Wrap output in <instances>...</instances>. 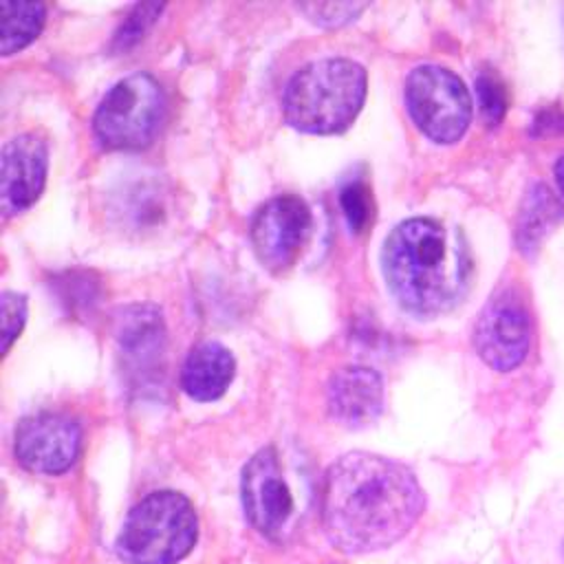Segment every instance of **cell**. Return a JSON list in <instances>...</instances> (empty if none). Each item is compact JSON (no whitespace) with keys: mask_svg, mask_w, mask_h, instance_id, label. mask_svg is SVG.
<instances>
[{"mask_svg":"<svg viewBox=\"0 0 564 564\" xmlns=\"http://www.w3.org/2000/svg\"><path fill=\"white\" fill-rule=\"evenodd\" d=\"M423 491L416 476L401 463L350 452L324 474V531L344 553H370L401 540L423 511Z\"/></svg>","mask_w":564,"mask_h":564,"instance_id":"obj_1","label":"cell"},{"mask_svg":"<svg viewBox=\"0 0 564 564\" xmlns=\"http://www.w3.org/2000/svg\"><path fill=\"white\" fill-rule=\"evenodd\" d=\"M381 264L394 300L419 317L456 306L471 278V256L460 229L434 218L399 223L383 242Z\"/></svg>","mask_w":564,"mask_h":564,"instance_id":"obj_2","label":"cell"},{"mask_svg":"<svg viewBox=\"0 0 564 564\" xmlns=\"http://www.w3.org/2000/svg\"><path fill=\"white\" fill-rule=\"evenodd\" d=\"M366 70L346 57H324L302 66L286 84L284 117L308 134L344 132L366 99Z\"/></svg>","mask_w":564,"mask_h":564,"instance_id":"obj_3","label":"cell"},{"mask_svg":"<svg viewBox=\"0 0 564 564\" xmlns=\"http://www.w3.org/2000/svg\"><path fill=\"white\" fill-rule=\"evenodd\" d=\"M198 520L192 502L176 491H152L128 513L117 538L126 564H174L196 544Z\"/></svg>","mask_w":564,"mask_h":564,"instance_id":"obj_4","label":"cell"},{"mask_svg":"<svg viewBox=\"0 0 564 564\" xmlns=\"http://www.w3.org/2000/svg\"><path fill=\"white\" fill-rule=\"evenodd\" d=\"M163 115L161 84L150 73H134L104 95L93 117V130L108 150H139L156 137Z\"/></svg>","mask_w":564,"mask_h":564,"instance_id":"obj_5","label":"cell"},{"mask_svg":"<svg viewBox=\"0 0 564 564\" xmlns=\"http://www.w3.org/2000/svg\"><path fill=\"white\" fill-rule=\"evenodd\" d=\"M405 106L416 128L436 143L458 141L471 121L467 86L449 68L423 64L405 79Z\"/></svg>","mask_w":564,"mask_h":564,"instance_id":"obj_6","label":"cell"},{"mask_svg":"<svg viewBox=\"0 0 564 564\" xmlns=\"http://www.w3.org/2000/svg\"><path fill=\"white\" fill-rule=\"evenodd\" d=\"M531 346V313L524 293L516 284H505L482 306L474 348L480 359L498 372L518 368Z\"/></svg>","mask_w":564,"mask_h":564,"instance_id":"obj_7","label":"cell"},{"mask_svg":"<svg viewBox=\"0 0 564 564\" xmlns=\"http://www.w3.org/2000/svg\"><path fill=\"white\" fill-rule=\"evenodd\" d=\"M240 491L251 527L271 540H280L293 520L295 496L273 445L262 447L249 458L242 469Z\"/></svg>","mask_w":564,"mask_h":564,"instance_id":"obj_8","label":"cell"},{"mask_svg":"<svg viewBox=\"0 0 564 564\" xmlns=\"http://www.w3.org/2000/svg\"><path fill=\"white\" fill-rule=\"evenodd\" d=\"M311 234V209L293 194L267 200L251 220V245L269 271H286Z\"/></svg>","mask_w":564,"mask_h":564,"instance_id":"obj_9","label":"cell"},{"mask_svg":"<svg viewBox=\"0 0 564 564\" xmlns=\"http://www.w3.org/2000/svg\"><path fill=\"white\" fill-rule=\"evenodd\" d=\"M13 447L15 458L29 471L55 476L77 460L82 430L66 414L40 412L18 423Z\"/></svg>","mask_w":564,"mask_h":564,"instance_id":"obj_10","label":"cell"},{"mask_svg":"<svg viewBox=\"0 0 564 564\" xmlns=\"http://www.w3.org/2000/svg\"><path fill=\"white\" fill-rule=\"evenodd\" d=\"M48 148L46 141L35 132L13 137L2 148L0 170V207L4 216H15L31 207L46 181Z\"/></svg>","mask_w":564,"mask_h":564,"instance_id":"obj_11","label":"cell"},{"mask_svg":"<svg viewBox=\"0 0 564 564\" xmlns=\"http://www.w3.org/2000/svg\"><path fill=\"white\" fill-rule=\"evenodd\" d=\"M326 405L335 421L348 427L372 423L383 405L381 377L366 366L337 370L326 388Z\"/></svg>","mask_w":564,"mask_h":564,"instance_id":"obj_12","label":"cell"},{"mask_svg":"<svg viewBox=\"0 0 564 564\" xmlns=\"http://www.w3.org/2000/svg\"><path fill=\"white\" fill-rule=\"evenodd\" d=\"M236 372L231 352L218 341H203L192 348L181 370L183 390L196 401H214L225 394Z\"/></svg>","mask_w":564,"mask_h":564,"instance_id":"obj_13","label":"cell"},{"mask_svg":"<svg viewBox=\"0 0 564 564\" xmlns=\"http://www.w3.org/2000/svg\"><path fill=\"white\" fill-rule=\"evenodd\" d=\"M46 9L42 2L2 0L0 2V51L13 55L31 44L44 26Z\"/></svg>","mask_w":564,"mask_h":564,"instance_id":"obj_14","label":"cell"},{"mask_svg":"<svg viewBox=\"0 0 564 564\" xmlns=\"http://www.w3.org/2000/svg\"><path fill=\"white\" fill-rule=\"evenodd\" d=\"M119 341L126 355L148 361L161 355L163 348V322L154 306H132L121 319Z\"/></svg>","mask_w":564,"mask_h":564,"instance_id":"obj_15","label":"cell"},{"mask_svg":"<svg viewBox=\"0 0 564 564\" xmlns=\"http://www.w3.org/2000/svg\"><path fill=\"white\" fill-rule=\"evenodd\" d=\"M560 205L542 185H535V189L529 192L518 223V245L524 253L535 249V245L551 227V223L560 216Z\"/></svg>","mask_w":564,"mask_h":564,"instance_id":"obj_16","label":"cell"},{"mask_svg":"<svg viewBox=\"0 0 564 564\" xmlns=\"http://www.w3.org/2000/svg\"><path fill=\"white\" fill-rule=\"evenodd\" d=\"M339 205L348 220V227L355 234L366 231V227L372 223V192L366 181L357 178L346 183L339 192Z\"/></svg>","mask_w":564,"mask_h":564,"instance_id":"obj_17","label":"cell"},{"mask_svg":"<svg viewBox=\"0 0 564 564\" xmlns=\"http://www.w3.org/2000/svg\"><path fill=\"white\" fill-rule=\"evenodd\" d=\"M476 95H478V106L485 121L489 126L500 123L509 106V95L500 77L491 70H482L476 79Z\"/></svg>","mask_w":564,"mask_h":564,"instance_id":"obj_18","label":"cell"},{"mask_svg":"<svg viewBox=\"0 0 564 564\" xmlns=\"http://www.w3.org/2000/svg\"><path fill=\"white\" fill-rule=\"evenodd\" d=\"M161 11H163V4H156V2L134 4L115 33V48L126 51L132 44H137L143 37V33L152 26V22L159 18Z\"/></svg>","mask_w":564,"mask_h":564,"instance_id":"obj_19","label":"cell"},{"mask_svg":"<svg viewBox=\"0 0 564 564\" xmlns=\"http://www.w3.org/2000/svg\"><path fill=\"white\" fill-rule=\"evenodd\" d=\"M366 7V2H302L297 11L319 26H341L355 20Z\"/></svg>","mask_w":564,"mask_h":564,"instance_id":"obj_20","label":"cell"},{"mask_svg":"<svg viewBox=\"0 0 564 564\" xmlns=\"http://www.w3.org/2000/svg\"><path fill=\"white\" fill-rule=\"evenodd\" d=\"M2 315V352H9L11 344L18 339L26 322V297L15 291H4L0 297Z\"/></svg>","mask_w":564,"mask_h":564,"instance_id":"obj_21","label":"cell"},{"mask_svg":"<svg viewBox=\"0 0 564 564\" xmlns=\"http://www.w3.org/2000/svg\"><path fill=\"white\" fill-rule=\"evenodd\" d=\"M553 174H555V183H557V189H560V194L564 196V154H560V159L555 161Z\"/></svg>","mask_w":564,"mask_h":564,"instance_id":"obj_22","label":"cell"}]
</instances>
